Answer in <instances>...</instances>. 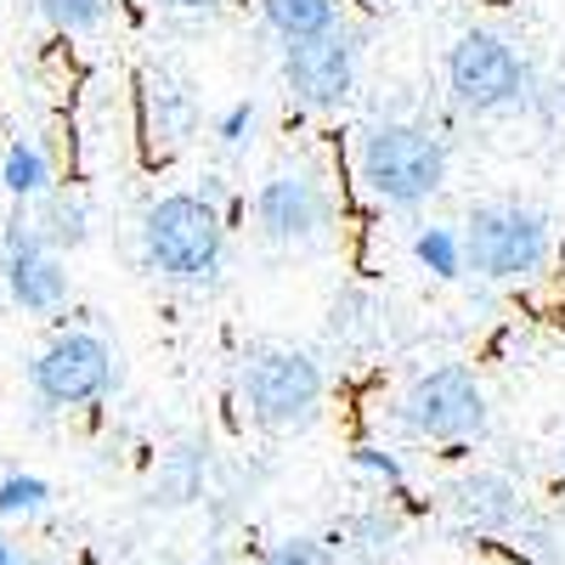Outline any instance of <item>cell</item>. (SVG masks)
I'll return each instance as SVG.
<instances>
[{"mask_svg":"<svg viewBox=\"0 0 565 565\" xmlns=\"http://www.w3.org/2000/svg\"><path fill=\"white\" fill-rule=\"evenodd\" d=\"M452 153L436 125L413 119H367L356 136V181L373 204L385 210H418L447 186Z\"/></svg>","mask_w":565,"mask_h":565,"instance_id":"obj_1","label":"cell"},{"mask_svg":"<svg viewBox=\"0 0 565 565\" xmlns=\"http://www.w3.org/2000/svg\"><path fill=\"white\" fill-rule=\"evenodd\" d=\"M226 221L199 193H164L141 210V260L175 289H204L226 271Z\"/></svg>","mask_w":565,"mask_h":565,"instance_id":"obj_2","label":"cell"},{"mask_svg":"<svg viewBox=\"0 0 565 565\" xmlns=\"http://www.w3.org/2000/svg\"><path fill=\"white\" fill-rule=\"evenodd\" d=\"M463 266H476V277L503 282V289H526L554 266V226L543 210L514 204V199H492L476 204L463 221Z\"/></svg>","mask_w":565,"mask_h":565,"instance_id":"obj_3","label":"cell"},{"mask_svg":"<svg viewBox=\"0 0 565 565\" xmlns=\"http://www.w3.org/2000/svg\"><path fill=\"white\" fill-rule=\"evenodd\" d=\"M447 90L463 114L498 119L537 103V68L532 57L498 29H463L447 45Z\"/></svg>","mask_w":565,"mask_h":565,"instance_id":"obj_4","label":"cell"},{"mask_svg":"<svg viewBox=\"0 0 565 565\" xmlns=\"http://www.w3.org/2000/svg\"><path fill=\"white\" fill-rule=\"evenodd\" d=\"M238 391H244V413L255 418V430H266V436H306L311 424L322 418L328 380H322V362L311 351L255 345L244 356Z\"/></svg>","mask_w":565,"mask_h":565,"instance_id":"obj_5","label":"cell"},{"mask_svg":"<svg viewBox=\"0 0 565 565\" xmlns=\"http://www.w3.org/2000/svg\"><path fill=\"white\" fill-rule=\"evenodd\" d=\"M396 424L418 441H436V447H469L487 436L492 407H487V385L476 380V367L463 362H441L430 373L396 396Z\"/></svg>","mask_w":565,"mask_h":565,"instance_id":"obj_6","label":"cell"},{"mask_svg":"<svg viewBox=\"0 0 565 565\" xmlns=\"http://www.w3.org/2000/svg\"><path fill=\"white\" fill-rule=\"evenodd\" d=\"M114 385H119V351L97 328H63L29 362V391H34V407H45V413L90 407Z\"/></svg>","mask_w":565,"mask_h":565,"instance_id":"obj_7","label":"cell"},{"mask_svg":"<svg viewBox=\"0 0 565 565\" xmlns=\"http://www.w3.org/2000/svg\"><path fill=\"white\" fill-rule=\"evenodd\" d=\"M249 215H255V238L271 244V249H317L328 232H334V186H328L322 170L311 164H295V170H271L255 199H249Z\"/></svg>","mask_w":565,"mask_h":565,"instance_id":"obj_8","label":"cell"},{"mask_svg":"<svg viewBox=\"0 0 565 565\" xmlns=\"http://www.w3.org/2000/svg\"><path fill=\"white\" fill-rule=\"evenodd\" d=\"M362 85V34L345 23L282 45V90L311 114H340Z\"/></svg>","mask_w":565,"mask_h":565,"instance_id":"obj_9","label":"cell"},{"mask_svg":"<svg viewBox=\"0 0 565 565\" xmlns=\"http://www.w3.org/2000/svg\"><path fill=\"white\" fill-rule=\"evenodd\" d=\"M0 289H7V300L29 317H52L68 306L74 295V277H68V260L52 255L40 238L23 210L7 215V226H0Z\"/></svg>","mask_w":565,"mask_h":565,"instance_id":"obj_10","label":"cell"},{"mask_svg":"<svg viewBox=\"0 0 565 565\" xmlns=\"http://www.w3.org/2000/svg\"><path fill=\"white\" fill-rule=\"evenodd\" d=\"M441 514L463 537H514V526L532 514V503L509 469L481 463V469H463V476H452L441 487Z\"/></svg>","mask_w":565,"mask_h":565,"instance_id":"obj_11","label":"cell"},{"mask_svg":"<svg viewBox=\"0 0 565 565\" xmlns=\"http://www.w3.org/2000/svg\"><path fill=\"white\" fill-rule=\"evenodd\" d=\"M141 130L153 148H186L204 130L199 90L170 68H141Z\"/></svg>","mask_w":565,"mask_h":565,"instance_id":"obj_12","label":"cell"},{"mask_svg":"<svg viewBox=\"0 0 565 565\" xmlns=\"http://www.w3.org/2000/svg\"><path fill=\"white\" fill-rule=\"evenodd\" d=\"M328 548H334V559L345 565H391L407 543V521H402V509L396 503H362L351 509L345 521L334 526V537H322Z\"/></svg>","mask_w":565,"mask_h":565,"instance_id":"obj_13","label":"cell"},{"mask_svg":"<svg viewBox=\"0 0 565 565\" xmlns=\"http://www.w3.org/2000/svg\"><path fill=\"white\" fill-rule=\"evenodd\" d=\"M34 238L52 249V255H79L90 244V226H97V215H90L85 193H74V186H52V193H40L34 204H23Z\"/></svg>","mask_w":565,"mask_h":565,"instance_id":"obj_14","label":"cell"},{"mask_svg":"<svg viewBox=\"0 0 565 565\" xmlns=\"http://www.w3.org/2000/svg\"><path fill=\"white\" fill-rule=\"evenodd\" d=\"M204 487H210V441L186 436L153 469V503L159 509H186V503L204 498Z\"/></svg>","mask_w":565,"mask_h":565,"instance_id":"obj_15","label":"cell"},{"mask_svg":"<svg viewBox=\"0 0 565 565\" xmlns=\"http://www.w3.org/2000/svg\"><path fill=\"white\" fill-rule=\"evenodd\" d=\"M0 186H7V199L18 210L34 204L40 193H52V186H57V164H52V153H45V141H34V136L7 141V153H0Z\"/></svg>","mask_w":565,"mask_h":565,"instance_id":"obj_16","label":"cell"},{"mask_svg":"<svg viewBox=\"0 0 565 565\" xmlns=\"http://www.w3.org/2000/svg\"><path fill=\"white\" fill-rule=\"evenodd\" d=\"M260 18L282 45H295V40H311L322 29H334L340 0H260Z\"/></svg>","mask_w":565,"mask_h":565,"instance_id":"obj_17","label":"cell"},{"mask_svg":"<svg viewBox=\"0 0 565 565\" xmlns=\"http://www.w3.org/2000/svg\"><path fill=\"white\" fill-rule=\"evenodd\" d=\"M373 328H380V300H373L362 282L340 289L334 306H328V340H334V345H356V340L373 334Z\"/></svg>","mask_w":565,"mask_h":565,"instance_id":"obj_18","label":"cell"},{"mask_svg":"<svg viewBox=\"0 0 565 565\" xmlns=\"http://www.w3.org/2000/svg\"><path fill=\"white\" fill-rule=\"evenodd\" d=\"M413 260L418 271H430L436 282H458L469 266H463V238L452 226H418L413 232Z\"/></svg>","mask_w":565,"mask_h":565,"instance_id":"obj_19","label":"cell"},{"mask_svg":"<svg viewBox=\"0 0 565 565\" xmlns=\"http://www.w3.org/2000/svg\"><path fill=\"white\" fill-rule=\"evenodd\" d=\"M52 509V481L34 469H7L0 476V521H34Z\"/></svg>","mask_w":565,"mask_h":565,"instance_id":"obj_20","label":"cell"},{"mask_svg":"<svg viewBox=\"0 0 565 565\" xmlns=\"http://www.w3.org/2000/svg\"><path fill=\"white\" fill-rule=\"evenodd\" d=\"M34 12H40L45 29H57V34H90V29L108 23L114 0H34Z\"/></svg>","mask_w":565,"mask_h":565,"instance_id":"obj_21","label":"cell"},{"mask_svg":"<svg viewBox=\"0 0 565 565\" xmlns=\"http://www.w3.org/2000/svg\"><path fill=\"white\" fill-rule=\"evenodd\" d=\"M351 469H356V476H367V481L380 487L385 498H396V492L407 487V463H402L391 447H373V441H362V447L351 452Z\"/></svg>","mask_w":565,"mask_h":565,"instance_id":"obj_22","label":"cell"},{"mask_svg":"<svg viewBox=\"0 0 565 565\" xmlns=\"http://www.w3.org/2000/svg\"><path fill=\"white\" fill-rule=\"evenodd\" d=\"M255 130H260V108L244 97V103H226L221 114H215V125H210V136L221 141L226 153H244L249 141H255Z\"/></svg>","mask_w":565,"mask_h":565,"instance_id":"obj_23","label":"cell"},{"mask_svg":"<svg viewBox=\"0 0 565 565\" xmlns=\"http://www.w3.org/2000/svg\"><path fill=\"white\" fill-rule=\"evenodd\" d=\"M260 565H340V559H334V548H328L322 537L295 532V537H277V543L260 554Z\"/></svg>","mask_w":565,"mask_h":565,"instance_id":"obj_24","label":"cell"},{"mask_svg":"<svg viewBox=\"0 0 565 565\" xmlns=\"http://www.w3.org/2000/svg\"><path fill=\"white\" fill-rule=\"evenodd\" d=\"M164 12H215V7H226V0H159Z\"/></svg>","mask_w":565,"mask_h":565,"instance_id":"obj_25","label":"cell"},{"mask_svg":"<svg viewBox=\"0 0 565 565\" xmlns=\"http://www.w3.org/2000/svg\"><path fill=\"white\" fill-rule=\"evenodd\" d=\"M0 565H29V559H23V548H18L7 532H0Z\"/></svg>","mask_w":565,"mask_h":565,"instance_id":"obj_26","label":"cell"},{"mask_svg":"<svg viewBox=\"0 0 565 565\" xmlns=\"http://www.w3.org/2000/svg\"><path fill=\"white\" fill-rule=\"evenodd\" d=\"M373 12H396V7H407V0H367Z\"/></svg>","mask_w":565,"mask_h":565,"instance_id":"obj_27","label":"cell"},{"mask_svg":"<svg viewBox=\"0 0 565 565\" xmlns=\"http://www.w3.org/2000/svg\"><path fill=\"white\" fill-rule=\"evenodd\" d=\"M559 476H565V441H559Z\"/></svg>","mask_w":565,"mask_h":565,"instance_id":"obj_28","label":"cell"}]
</instances>
